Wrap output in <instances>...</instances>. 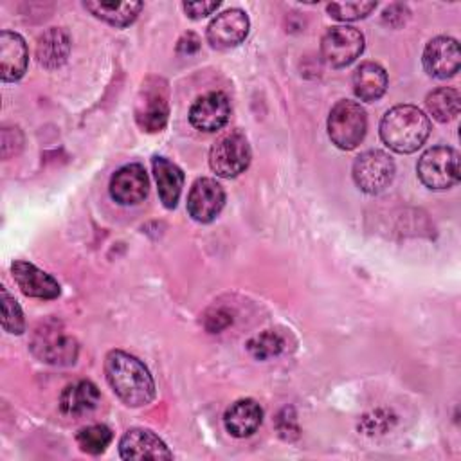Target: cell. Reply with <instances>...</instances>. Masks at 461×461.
<instances>
[{"label": "cell", "instance_id": "obj_5", "mask_svg": "<svg viewBox=\"0 0 461 461\" xmlns=\"http://www.w3.org/2000/svg\"><path fill=\"white\" fill-rule=\"evenodd\" d=\"M250 162V146L241 131H229L216 139L209 151V166L221 178L243 173Z\"/></svg>", "mask_w": 461, "mask_h": 461}, {"label": "cell", "instance_id": "obj_3", "mask_svg": "<svg viewBox=\"0 0 461 461\" xmlns=\"http://www.w3.org/2000/svg\"><path fill=\"white\" fill-rule=\"evenodd\" d=\"M366 112L355 101H339L328 115V135L331 142L340 149L357 148L366 135Z\"/></svg>", "mask_w": 461, "mask_h": 461}, {"label": "cell", "instance_id": "obj_16", "mask_svg": "<svg viewBox=\"0 0 461 461\" xmlns=\"http://www.w3.org/2000/svg\"><path fill=\"white\" fill-rule=\"evenodd\" d=\"M11 274L18 288L29 297L56 299L61 292L59 283L50 274L40 270L32 263H27L22 259L14 261L11 265Z\"/></svg>", "mask_w": 461, "mask_h": 461}, {"label": "cell", "instance_id": "obj_29", "mask_svg": "<svg viewBox=\"0 0 461 461\" xmlns=\"http://www.w3.org/2000/svg\"><path fill=\"white\" fill-rule=\"evenodd\" d=\"M393 423H394V416L389 411L378 409V411H373L371 414L362 416V420L358 423V429L364 430V434L373 436V434L385 432L387 429H391Z\"/></svg>", "mask_w": 461, "mask_h": 461}, {"label": "cell", "instance_id": "obj_26", "mask_svg": "<svg viewBox=\"0 0 461 461\" xmlns=\"http://www.w3.org/2000/svg\"><path fill=\"white\" fill-rule=\"evenodd\" d=\"M79 448L86 454H101L112 441V430L106 425H88L76 436Z\"/></svg>", "mask_w": 461, "mask_h": 461}, {"label": "cell", "instance_id": "obj_9", "mask_svg": "<svg viewBox=\"0 0 461 461\" xmlns=\"http://www.w3.org/2000/svg\"><path fill=\"white\" fill-rule=\"evenodd\" d=\"M167 115H169V106H167L166 88L158 86V83L155 85L146 83L135 104L137 124L149 133L160 131L167 122Z\"/></svg>", "mask_w": 461, "mask_h": 461}, {"label": "cell", "instance_id": "obj_31", "mask_svg": "<svg viewBox=\"0 0 461 461\" xmlns=\"http://www.w3.org/2000/svg\"><path fill=\"white\" fill-rule=\"evenodd\" d=\"M407 16H409L407 7H405V5H400V4H394V5H391V7H387V9L384 11L382 20H384V23H387V25H391V27H400L402 23H405Z\"/></svg>", "mask_w": 461, "mask_h": 461}, {"label": "cell", "instance_id": "obj_27", "mask_svg": "<svg viewBox=\"0 0 461 461\" xmlns=\"http://www.w3.org/2000/svg\"><path fill=\"white\" fill-rule=\"evenodd\" d=\"M2 294V328L7 333L13 335H20L25 330V321H23V313L20 304L16 303V299L7 292L5 286L0 288Z\"/></svg>", "mask_w": 461, "mask_h": 461}, {"label": "cell", "instance_id": "obj_23", "mask_svg": "<svg viewBox=\"0 0 461 461\" xmlns=\"http://www.w3.org/2000/svg\"><path fill=\"white\" fill-rule=\"evenodd\" d=\"M83 5L95 18L113 27H128L144 7L142 2H85Z\"/></svg>", "mask_w": 461, "mask_h": 461}, {"label": "cell", "instance_id": "obj_33", "mask_svg": "<svg viewBox=\"0 0 461 461\" xmlns=\"http://www.w3.org/2000/svg\"><path fill=\"white\" fill-rule=\"evenodd\" d=\"M200 49V40L193 34V32H187L180 38L178 45H176V50L182 52V54H191V52H196Z\"/></svg>", "mask_w": 461, "mask_h": 461}, {"label": "cell", "instance_id": "obj_32", "mask_svg": "<svg viewBox=\"0 0 461 461\" xmlns=\"http://www.w3.org/2000/svg\"><path fill=\"white\" fill-rule=\"evenodd\" d=\"M230 321H232V317H230L229 313H225L223 310H216V312H212V313L205 319V328L214 333V331H220V330H223L225 326H229Z\"/></svg>", "mask_w": 461, "mask_h": 461}, {"label": "cell", "instance_id": "obj_10", "mask_svg": "<svg viewBox=\"0 0 461 461\" xmlns=\"http://www.w3.org/2000/svg\"><path fill=\"white\" fill-rule=\"evenodd\" d=\"M225 203L223 187L214 178H198L187 196V212L200 223L212 221Z\"/></svg>", "mask_w": 461, "mask_h": 461}, {"label": "cell", "instance_id": "obj_30", "mask_svg": "<svg viewBox=\"0 0 461 461\" xmlns=\"http://www.w3.org/2000/svg\"><path fill=\"white\" fill-rule=\"evenodd\" d=\"M182 7L189 18L198 20L216 11L220 7V2H184Z\"/></svg>", "mask_w": 461, "mask_h": 461}, {"label": "cell", "instance_id": "obj_12", "mask_svg": "<svg viewBox=\"0 0 461 461\" xmlns=\"http://www.w3.org/2000/svg\"><path fill=\"white\" fill-rule=\"evenodd\" d=\"M461 65L459 45L450 36L432 38L423 50V67L425 70L438 79L452 77Z\"/></svg>", "mask_w": 461, "mask_h": 461}, {"label": "cell", "instance_id": "obj_21", "mask_svg": "<svg viewBox=\"0 0 461 461\" xmlns=\"http://www.w3.org/2000/svg\"><path fill=\"white\" fill-rule=\"evenodd\" d=\"M68 52H70V40L63 29L50 27L38 38L36 58H38V63L47 70H54L61 67L67 61Z\"/></svg>", "mask_w": 461, "mask_h": 461}, {"label": "cell", "instance_id": "obj_19", "mask_svg": "<svg viewBox=\"0 0 461 461\" xmlns=\"http://www.w3.org/2000/svg\"><path fill=\"white\" fill-rule=\"evenodd\" d=\"M101 400V393L95 384L88 380H79L74 384H68L59 396V409L63 414L77 418L83 414H88L97 407Z\"/></svg>", "mask_w": 461, "mask_h": 461}, {"label": "cell", "instance_id": "obj_24", "mask_svg": "<svg viewBox=\"0 0 461 461\" xmlns=\"http://www.w3.org/2000/svg\"><path fill=\"white\" fill-rule=\"evenodd\" d=\"M459 103H461L459 92L448 86L432 90L425 99L429 113L439 122H448L456 119L459 113Z\"/></svg>", "mask_w": 461, "mask_h": 461}, {"label": "cell", "instance_id": "obj_25", "mask_svg": "<svg viewBox=\"0 0 461 461\" xmlns=\"http://www.w3.org/2000/svg\"><path fill=\"white\" fill-rule=\"evenodd\" d=\"M285 348V340L279 333L268 330V331H263L256 337H252L249 342H247V349L249 353L258 358V360H267V358H272V357H277Z\"/></svg>", "mask_w": 461, "mask_h": 461}, {"label": "cell", "instance_id": "obj_1", "mask_svg": "<svg viewBox=\"0 0 461 461\" xmlns=\"http://www.w3.org/2000/svg\"><path fill=\"white\" fill-rule=\"evenodd\" d=\"M104 375L119 400L130 407L148 405L155 398V382L148 367L126 351L113 349L106 355Z\"/></svg>", "mask_w": 461, "mask_h": 461}, {"label": "cell", "instance_id": "obj_28", "mask_svg": "<svg viewBox=\"0 0 461 461\" xmlns=\"http://www.w3.org/2000/svg\"><path fill=\"white\" fill-rule=\"evenodd\" d=\"M376 7V2H333L328 4V13L331 18L340 22H353L366 18L373 9Z\"/></svg>", "mask_w": 461, "mask_h": 461}, {"label": "cell", "instance_id": "obj_8", "mask_svg": "<svg viewBox=\"0 0 461 461\" xmlns=\"http://www.w3.org/2000/svg\"><path fill=\"white\" fill-rule=\"evenodd\" d=\"M34 355L49 364H74L77 357V344L72 337L61 333L56 326L45 324L41 330H36L32 337Z\"/></svg>", "mask_w": 461, "mask_h": 461}, {"label": "cell", "instance_id": "obj_11", "mask_svg": "<svg viewBox=\"0 0 461 461\" xmlns=\"http://www.w3.org/2000/svg\"><path fill=\"white\" fill-rule=\"evenodd\" d=\"M249 27V16L241 9H227L209 23L207 41L214 49H232L247 38Z\"/></svg>", "mask_w": 461, "mask_h": 461}, {"label": "cell", "instance_id": "obj_2", "mask_svg": "<svg viewBox=\"0 0 461 461\" xmlns=\"http://www.w3.org/2000/svg\"><path fill=\"white\" fill-rule=\"evenodd\" d=\"M429 133V117L412 104L393 106L380 121V137L396 153L416 151L427 140Z\"/></svg>", "mask_w": 461, "mask_h": 461}, {"label": "cell", "instance_id": "obj_15", "mask_svg": "<svg viewBox=\"0 0 461 461\" xmlns=\"http://www.w3.org/2000/svg\"><path fill=\"white\" fill-rule=\"evenodd\" d=\"M122 459H171L167 445L148 429H130L119 441Z\"/></svg>", "mask_w": 461, "mask_h": 461}, {"label": "cell", "instance_id": "obj_18", "mask_svg": "<svg viewBox=\"0 0 461 461\" xmlns=\"http://www.w3.org/2000/svg\"><path fill=\"white\" fill-rule=\"evenodd\" d=\"M263 420L261 405L252 398H241L230 403L223 414V425L234 438H247L258 430Z\"/></svg>", "mask_w": 461, "mask_h": 461}, {"label": "cell", "instance_id": "obj_20", "mask_svg": "<svg viewBox=\"0 0 461 461\" xmlns=\"http://www.w3.org/2000/svg\"><path fill=\"white\" fill-rule=\"evenodd\" d=\"M151 166H153V175L158 185L160 202L164 203V207L173 209L182 193L184 173L176 164H173L164 157H153Z\"/></svg>", "mask_w": 461, "mask_h": 461}, {"label": "cell", "instance_id": "obj_7", "mask_svg": "<svg viewBox=\"0 0 461 461\" xmlns=\"http://www.w3.org/2000/svg\"><path fill=\"white\" fill-rule=\"evenodd\" d=\"M364 50V36L358 29L335 25L321 40V54L330 67L342 68L353 63Z\"/></svg>", "mask_w": 461, "mask_h": 461}, {"label": "cell", "instance_id": "obj_6", "mask_svg": "<svg viewBox=\"0 0 461 461\" xmlns=\"http://www.w3.org/2000/svg\"><path fill=\"white\" fill-rule=\"evenodd\" d=\"M394 176V162L382 149H369L357 157L353 164V180L367 194L384 191Z\"/></svg>", "mask_w": 461, "mask_h": 461}, {"label": "cell", "instance_id": "obj_17", "mask_svg": "<svg viewBox=\"0 0 461 461\" xmlns=\"http://www.w3.org/2000/svg\"><path fill=\"white\" fill-rule=\"evenodd\" d=\"M29 52L25 40L13 31L0 32V77L2 81H16L27 70Z\"/></svg>", "mask_w": 461, "mask_h": 461}, {"label": "cell", "instance_id": "obj_22", "mask_svg": "<svg viewBox=\"0 0 461 461\" xmlns=\"http://www.w3.org/2000/svg\"><path fill=\"white\" fill-rule=\"evenodd\" d=\"M353 92L360 101L373 103L380 99L387 88L385 70L373 61H366L353 72Z\"/></svg>", "mask_w": 461, "mask_h": 461}, {"label": "cell", "instance_id": "obj_13", "mask_svg": "<svg viewBox=\"0 0 461 461\" xmlns=\"http://www.w3.org/2000/svg\"><path fill=\"white\" fill-rule=\"evenodd\" d=\"M230 115V103L223 92H207L200 95L191 110L189 121L196 130L218 131L221 130Z\"/></svg>", "mask_w": 461, "mask_h": 461}, {"label": "cell", "instance_id": "obj_4", "mask_svg": "<svg viewBox=\"0 0 461 461\" xmlns=\"http://www.w3.org/2000/svg\"><path fill=\"white\" fill-rule=\"evenodd\" d=\"M416 171L429 189H448L459 180V153L450 146H434L420 157Z\"/></svg>", "mask_w": 461, "mask_h": 461}, {"label": "cell", "instance_id": "obj_14", "mask_svg": "<svg viewBox=\"0 0 461 461\" xmlns=\"http://www.w3.org/2000/svg\"><path fill=\"white\" fill-rule=\"evenodd\" d=\"M148 175L140 164L119 167L110 180V194L121 205H135L148 194Z\"/></svg>", "mask_w": 461, "mask_h": 461}]
</instances>
